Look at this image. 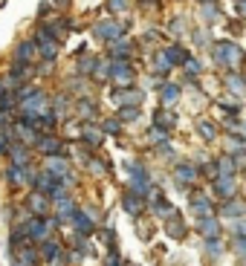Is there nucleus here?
I'll return each mask as SVG.
<instances>
[{"label": "nucleus", "mask_w": 246, "mask_h": 266, "mask_svg": "<svg viewBox=\"0 0 246 266\" xmlns=\"http://www.w3.org/2000/svg\"><path fill=\"white\" fill-rule=\"evenodd\" d=\"M154 125H157V128H171V125H174V116H171L168 110H157V116H154Z\"/></svg>", "instance_id": "obj_26"}, {"label": "nucleus", "mask_w": 246, "mask_h": 266, "mask_svg": "<svg viewBox=\"0 0 246 266\" xmlns=\"http://www.w3.org/2000/svg\"><path fill=\"white\" fill-rule=\"evenodd\" d=\"M55 64H58V61H38V64H35V72L44 75V78H49V75H55Z\"/></svg>", "instance_id": "obj_25"}, {"label": "nucleus", "mask_w": 246, "mask_h": 266, "mask_svg": "<svg viewBox=\"0 0 246 266\" xmlns=\"http://www.w3.org/2000/svg\"><path fill=\"white\" fill-rule=\"evenodd\" d=\"M98 237H101V243H104L107 249H116V234H113V229H101V232H98Z\"/></svg>", "instance_id": "obj_28"}, {"label": "nucleus", "mask_w": 246, "mask_h": 266, "mask_svg": "<svg viewBox=\"0 0 246 266\" xmlns=\"http://www.w3.org/2000/svg\"><path fill=\"white\" fill-rule=\"evenodd\" d=\"M125 266H136V264H125Z\"/></svg>", "instance_id": "obj_41"}, {"label": "nucleus", "mask_w": 246, "mask_h": 266, "mask_svg": "<svg viewBox=\"0 0 246 266\" xmlns=\"http://www.w3.org/2000/svg\"><path fill=\"white\" fill-rule=\"evenodd\" d=\"M35 153L41 159H47V156H70V142L61 133H41V139L35 145Z\"/></svg>", "instance_id": "obj_2"}, {"label": "nucleus", "mask_w": 246, "mask_h": 266, "mask_svg": "<svg viewBox=\"0 0 246 266\" xmlns=\"http://www.w3.org/2000/svg\"><path fill=\"white\" fill-rule=\"evenodd\" d=\"M35 156H38V153H35L29 145H20V142H17V145H12V150H9V159H6V162L20 165V168H32V165H35Z\"/></svg>", "instance_id": "obj_12"}, {"label": "nucleus", "mask_w": 246, "mask_h": 266, "mask_svg": "<svg viewBox=\"0 0 246 266\" xmlns=\"http://www.w3.org/2000/svg\"><path fill=\"white\" fill-rule=\"evenodd\" d=\"M61 58V41H41L38 44V61H58Z\"/></svg>", "instance_id": "obj_16"}, {"label": "nucleus", "mask_w": 246, "mask_h": 266, "mask_svg": "<svg viewBox=\"0 0 246 266\" xmlns=\"http://www.w3.org/2000/svg\"><path fill=\"white\" fill-rule=\"evenodd\" d=\"M128 0H104V12H110V15H122V12H128Z\"/></svg>", "instance_id": "obj_22"}, {"label": "nucleus", "mask_w": 246, "mask_h": 266, "mask_svg": "<svg viewBox=\"0 0 246 266\" xmlns=\"http://www.w3.org/2000/svg\"><path fill=\"white\" fill-rule=\"evenodd\" d=\"M122 208H125L131 217H139V211H142V200L136 197V194H131V191H125V194H122Z\"/></svg>", "instance_id": "obj_18"}, {"label": "nucleus", "mask_w": 246, "mask_h": 266, "mask_svg": "<svg viewBox=\"0 0 246 266\" xmlns=\"http://www.w3.org/2000/svg\"><path fill=\"white\" fill-rule=\"evenodd\" d=\"M160 99H163V107H171L174 101L180 99V87H177V84H163V90H160Z\"/></svg>", "instance_id": "obj_19"}, {"label": "nucleus", "mask_w": 246, "mask_h": 266, "mask_svg": "<svg viewBox=\"0 0 246 266\" xmlns=\"http://www.w3.org/2000/svg\"><path fill=\"white\" fill-rule=\"evenodd\" d=\"M87 171H90L93 177H104V174L110 171V165H104V159H98V156H93V162L87 165Z\"/></svg>", "instance_id": "obj_24"}, {"label": "nucleus", "mask_w": 246, "mask_h": 266, "mask_svg": "<svg viewBox=\"0 0 246 266\" xmlns=\"http://www.w3.org/2000/svg\"><path fill=\"white\" fill-rule=\"evenodd\" d=\"M98 125H101L104 136H119V133H122V119L119 116H107V119H101Z\"/></svg>", "instance_id": "obj_21"}, {"label": "nucleus", "mask_w": 246, "mask_h": 266, "mask_svg": "<svg viewBox=\"0 0 246 266\" xmlns=\"http://www.w3.org/2000/svg\"><path fill=\"white\" fill-rule=\"evenodd\" d=\"M113 101L119 107H139L145 101V93L136 90V87H128V90H113Z\"/></svg>", "instance_id": "obj_14"}, {"label": "nucleus", "mask_w": 246, "mask_h": 266, "mask_svg": "<svg viewBox=\"0 0 246 266\" xmlns=\"http://www.w3.org/2000/svg\"><path fill=\"white\" fill-rule=\"evenodd\" d=\"M12 122H15V119H12V116H6V113L0 110V131H6V128H9Z\"/></svg>", "instance_id": "obj_36"}, {"label": "nucleus", "mask_w": 246, "mask_h": 266, "mask_svg": "<svg viewBox=\"0 0 246 266\" xmlns=\"http://www.w3.org/2000/svg\"><path fill=\"white\" fill-rule=\"evenodd\" d=\"M70 3H73V0H52V9H55L58 15H67V9H70Z\"/></svg>", "instance_id": "obj_32"}, {"label": "nucleus", "mask_w": 246, "mask_h": 266, "mask_svg": "<svg viewBox=\"0 0 246 266\" xmlns=\"http://www.w3.org/2000/svg\"><path fill=\"white\" fill-rule=\"evenodd\" d=\"M0 177H3L6 188H26V191H29V168H20V165L6 162L3 171H0Z\"/></svg>", "instance_id": "obj_6"}, {"label": "nucleus", "mask_w": 246, "mask_h": 266, "mask_svg": "<svg viewBox=\"0 0 246 266\" xmlns=\"http://www.w3.org/2000/svg\"><path fill=\"white\" fill-rule=\"evenodd\" d=\"M23 208L29 211L32 217H49L52 214V200L47 194H41V191H26V197H23Z\"/></svg>", "instance_id": "obj_3"}, {"label": "nucleus", "mask_w": 246, "mask_h": 266, "mask_svg": "<svg viewBox=\"0 0 246 266\" xmlns=\"http://www.w3.org/2000/svg\"><path fill=\"white\" fill-rule=\"evenodd\" d=\"M9 150H12V139L0 131V159H9Z\"/></svg>", "instance_id": "obj_29"}, {"label": "nucleus", "mask_w": 246, "mask_h": 266, "mask_svg": "<svg viewBox=\"0 0 246 266\" xmlns=\"http://www.w3.org/2000/svg\"><path fill=\"white\" fill-rule=\"evenodd\" d=\"M226 214H241V202H229L226 205Z\"/></svg>", "instance_id": "obj_37"}, {"label": "nucleus", "mask_w": 246, "mask_h": 266, "mask_svg": "<svg viewBox=\"0 0 246 266\" xmlns=\"http://www.w3.org/2000/svg\"><path fill=\"white\" fill-rule=\"evenodd\" d=\"M20 113H26V116H44V113H49V93L44 87H35V93L20 104Z\"/></svg>", "instance_id": "obj_4"}, {"label": "nucleus", "mask_w": 246, "mask_h": 266, "mask_svg": "<svg viewBox=\"0 0 246 266\" xmlns=\"http://www.w3.org/2000/svg\"><path fill=\"white\" fill-rule=\"evenodd\" d=\"M119 119H122V125L125 122H136L139 119V107H119Z\"/></svg>", "instance_id": "obj_27"}, {"label": "nucleus", "mask_w": 246, "mask_h": 266, "mask_svg": "<svg viewBox=\"0 0 246 266\" xmlns=\"http://www.w3.org/2000/svg\"><path fill=\"white\" fill-rule=\"evenodd\" d=\"M182 66L188 69V75H200V64H197L194 58H188V61H185V64H182Z\"/></svg>", "instance_id": "obj_34"}, {"label": "nucleus", "mask_w": 246, "mask_h": 266, "mask_svg": "<svg viewBox=\"0 0 246 266\" xmlns=\"http://www.w3.org/2000/svg\"><path fill=\"white\" fill-rule=\"evenodd\" d=\"M38 252H41V261L44 264H55V261H64V246H61V240L58 237H49V240H44L41 246H38Z\"/></svg>", "instance_id": "obj_13"}, {"label": "nucleus", "mask_w": 246, "mask_h": 266, "mask_svg": "<svg viewBox=\"0 0 246 266\" xmlns=\"http://www.w3.org/2000/svg\"><path fill=\"white\" fill-rule=\"evenodd\" d=\"M110 61H131L133 58V41L128 38H122V41H116V44H107V52H104Z\"/></svg>", "instance_id": "obj_15"}, {"label": "nucleus", "mask_w": 246, "mask_h": 266, "mask_svg": "<svg viewBox=\"0 0 246 266\" xmlns=\"http://www.w3.org/2000/svg\"><path fill=\"white\" fill-rule=\"evenodd\" d=\"M82 142L84 148L90 150H98L101 148V142H104V131H101V125H96V122H84L82 125Z\"/></svg>", "instance_id": "obj_10"}, {"label": "nucleus", "mask_w": 246, "mask_h": 266, "mask_svg": "<svg viewBox=\"0 0 246 266\" xmlns=\"http://www.w3.org/2000/svg\"><path fill=\"white\" fill-rule=\"evenodd\" d=\"M110 81H113L119 90H128V87H133V81H136V69H133L131 61H113Z\"/></svg>", "instance_id": "obj_8"}, {"label": "nucleus", "mask_w": 246, "mask_h": 266, "mask_svg": "<svg viewBox=\"0 0 246 266\" xmlns=\"http://www.w3.org/2000/svg\"><path fill=\"white\" fill-rule=\"evenodd\" d=\"M41 168H44L47 174H52L55 180H64V177H70V174L76 171V165H73L70 156H47V159H41Z\"/></svg>", "instance_id": "obj_7"}, {"label": "nucleus", "mask_w": 246, "mask_h": 266, "mask_svg": "<svg viewBox=\"0 0 246 266\" xmlns=\"http://www.w3.org/2000/svg\"><path fill=\"white\" fill-rule=\"evenodd\" d=\"M12 61H15V64L35 66L38 64V44H35L32 38H20L15 47H12Z\"/></svg>", "instance_id": "obj_5"}, {"label": "nucleus", "mask_w": 246, "mask_h": 266, "mask_svg": "<svg viewBox=\"0 0 246 266\" xmlns=\"http://www.w3.org/2000/svg\"><path fill=\"white\" fill-rule=\"evenodd\" d=\"M90 29H93V35H96L104 47H107V44H116V41H122L125 32H128V26H125V23H119L116 17H98Z\"/></svg>", "instance_id": "obj_1"}, {"label": "nucleus", "mask_w": 246, "mask_h": 266, "mask_svg": "<svg viewBox=\"0 0 246 266\" xmlns=\"http://www.w3.org/2000/svg\"><path fill=\"white\" fill-rule=\"evenodd\" d=\"M174 174H177V180H180V183H191V180L197 177V168H191V165H185V162H182Z\"/></svg>", "instance_id": "obj_23"}, {"label": "nucleus", "mask_w": 246, "mask_h": 266, "mask_svg": "<svg viewBox=\"0 0 246 266\" xmlns=\"http://www.w3.org/2000/svg\"><path fill=\"white\" fill-rule=\"evenodd\" d=\"M73 116L79 119V122H96V119H98V101L93 99V96H82V99H76Z\"/></svg>", "instance_id": "obj_9"}, {"label": "nucleus", "mask_w": 246, "mask_h": 266, "mask_svg": "<svg viewBox=\"0 0 246 266\" xmlns=\"http://www.w3.org/2000/svg\"><path fill=\"white\" fill-rule=\"evenodd\" d=\"M26 237H29V243H35V246H41L44 240H49L52 234H49V229H47V220L44 217H29L26 223Z\"/></svg>", "instance_id": "obj_11"}, {"label": "nucleus", "mask_w": 246, "mask_h": 266, "mask_svg": "<svg viewBox=\"0 0 246 266\" xmlns=\"http://www.w3.org/2000/svg\"><path fill=\"white\" fill-rule=\"evenodd\" d=\"M217 194H223V197H229V194H232V180H229V177L217 180Z\"/></svg>", "instance_id": "obj_31"}, {"label": "nucleus", "mask_w": 246, "mask_h": 266, "mask_svg": "<svg viewBox=\"0 0 246 266\" xmlns=\"http://www.w3.org/2000/svg\"><path fill=\"white\" fill-rule=\"evenodd\" d=\"M238 252H244L246 255V240H238Z\"/></svg>", "instance_id": "obj_39"}, {"label": "nucleus", "mask_w": 246, "mask_h": 266, "mask_svg": "<svg viewBox=\"0 0 246 266\" xmlns=\"http://www.w3.org/2000/svg\"><path fill=\"white\" fill-rule=\"evenodd\" d=\"M12 266H23V264H17V261H12Z\"/></svg>", "instance_id": "obj_40"}, {"label": "nucleus", "mask_w": 246, "mask_h": 266, "mask_svg": "<svg viewBox=\"0 0 246 266\" xmlns=\"http://www.w3.org/2000/svg\"><path fill=\"white\" fill-rule=\"evenodd\" d=\"M197 229L206 234L209 240H217V237H220V226H217V220H209V217H203V220L197 223Z\"/></svg>", "instance_id": "obj_20"}, {"label": "nucleus", "mask_w": 246, "mask_h": 266, "mask_svg": "<svg viewBox=\"0 0 246 266\" xmlns=\"http://www.w3.org/2000/svg\"><path fill=\"white\" fill-rule=\"evenodd\" d=\"M6 93H9V90H6V84H3V75H0V99H3Z\"/></svg>", "instance_id": "obj_38"}, {"label": "nucleus", "mask_w": 246, "mask_h": 266, "mask_svg": "<svg viewBox=\"0 0 246 266\" xmlns=\"http://www.w3.org/2000/svg\"><path fill=\"white\" fill-rule=\"evenodd\" d=\"M104 266H125L122 264V255H119L116 249H110L107 252V258H104Z\"/></svg>", "instance_id": "obj_30"}, {"label": "nucleus", "mask_w": 246, "mask_h": 266, "mask_svg": "<svg viewBox=\"0 0 246 266\" xmlns=\"http://www.w3.org/2000/svg\"><path fill=\"white\" fill-rule=\"evenodd\" d=\"M12 261H17V264H23V266H41V264H44V261H41V252H38L35 243H26V246L12 258Z\"/></svg>", "instance_id": "obj_17"}, {"label": "nucleus", "mask_w": 246, "mask_h": 266, "mask_svg": "<svg viewBox=\"0 0 246 266\" xmlns=\"http://www.w3.org/2000/svg\"><path fill=\"white\" fill-rule=\"evenodd\" d=\"M197 128H200V133H203L206 139H212V136H214V128H212V125H206V122H197Z\"/></svg>", "instance_id": "obj_35"}, {"label": "nucleus", "mask_w": 246, "mask_h": 266, "mask_svg": "<svg viewBox=\"0 0 246 266\" xmlns=\"http://www.w3.org/2000/svg\"><path fill=\"white\" fill-rule=\"evenodd\" d=\"M168 234H171V237H177V240L182 237V226L177 223V220H171V223H168Z\"/></svg>", "instance_id": "obj_33"}]
</instances>
